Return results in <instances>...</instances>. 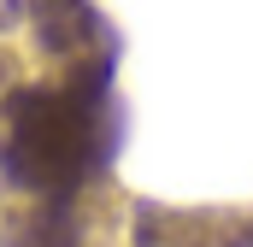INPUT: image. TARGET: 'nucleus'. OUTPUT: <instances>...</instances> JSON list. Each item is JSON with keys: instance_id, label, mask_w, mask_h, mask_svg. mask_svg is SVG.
Instances as JSON below:
<instances>
[{"instance_id": "1", "label": "nucleus", "mask_w": 253, "mask_h": 247, "mask_svg": "<svg viewBox=\"0 0 253 247\" xmlns=\"http://www.w3.org/2000/svg\"><path fill=\"white\" fill-rule=\"evenodd\" d=\"M94 147V106L83 94L30 88L12 100V171L36 188H65L88 165Z\"/></svg>"}]
</instances>
